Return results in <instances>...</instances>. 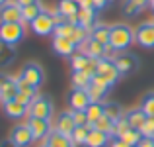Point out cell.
<instances>
[{
    "instance_id": "6da1fadb",
    "label": "cell",
    "mask_w": 154,
    "mask_h": 147,
    "mask_svg": "<svg viewBox=\"0 0 154 147\" xmlns=\"http://www.w3.org/2000/svg\"><path fill=\"white\" fill-rule=\"evenodd\" d=\"M135 43V30L127 24H113L109 30V45L117 51H127Z\"/></svg>"
},
{
    "instance_id": "7a4b0ae2",
    "label": "cell",
    "mask_w": 154,
    "mask_h": 147,
    "mask_svg": "<svg viewBox=\"0 0 154 147\" xmlns=\"http://www.w3.org/2000/svg\"><path fill=\"white\" fill-rule=\"evenodd\" d=\"M119 77L121 75L111 59H98V69H96V75H94V83L111 88L117 84Z\"/></svg>"
},
{
    "instance_id": "3957f363",
    "label": "cell",
    "mask_w": 154,
    "mask_h": 147,
    "mask_svg": "<svg viewBox=\"0 0 154 147\" xmlns=\"http://www.w3.org/2000/svg\"><path fill=\"white\" fill-rule=\"evenodd\" d=\"M23 38H26L23 22H0V41L16 47Z\"/></svg>"
},
{
    "instance_id": "277c9868",
    "label": "cell",
    "mask_w": 154,
    "mask_h": 147,
    "mask_svg": "<svg viewBox=\"0 0 154 147\" xmlns=\"http://www.w3.org/2000/svg\"><path fill=\"white\" fill-rule=\"evenodd\" d=\"M53 100L45 94H37L31 100L27 108V118H41V120H51L53 118Z\"/></svg>"
},
{
    "instance_id": "5b68a950",
    "label": "cell",
    "mask_w": 154,
    "mask_h": 147,
    "mask_svg": "<svg viewBox=\"0 0 154 147\" xmlns=\"http://www.w3.org/2000/svg\"><path fill=\"white\" fill-rule=\"evenodd\" d=\"M55 28H57L55 16H53V12H49V10H43L41 14L31 22V30H33V34H37V35L55 34Z\"/></svg>"
},
{
    "instance_id": "8992f818",
    "label": "cell",
    "mask_w": 154,
    "mask_h": 147,
    "mask_svg": "<svg viewBox=\"0 0 154 147\" xmlns=\"http://www.w3.org/2000/svg\"><path fill=\"white\" fill-rule=\"evenodd\" d=\"M20 77H22L26 83H29L31 87L39 88L43 84V79H45V73H43V67L39 63H33V61H29V63H26L22 67V71H20Z\"/></svg>"
},
{
    "instance_id": "52a82bcc",
    "label": "cell",
    "mask_w": 154,
    "mask_h": 147,
    "mask_svg": "<svg viewBox=\"0 0 154 147\" xmlns=\"http://www.w3.org/2000/svg\"><path fill=\"white\" fill-rule=\"evenodd\" d=\"M18 96V77L14 75H0V102L16 100Z\"/></svg>"
},
{
    "instance_id": "ba28073f",
    "label": "cell",
    "mask_w": 154,
    "mask_h": 147,
    "mask_svg": "<svg viewBox=\"0 0 154 147\" xmlns=\"http://www.w3.org/2000/svg\"><path fill=\"white\" fill-rule=\"evenodd\" d=\"M115 67L117 71H119V75H131V73H135L137 69H139V59H137V55H133V53H127V51H121L119 55L115 57Z\"/></svg>"
},
{
    "instance_id": "9c48e42d",
    "label": "cell",
    "mask_w": 154,
    "mask_h": 147,
    "mask_svg": "<svg viewBox=\"0 0 154 147\" xmlns=\"http://www.w3.org/2000/svg\"><path fill=\"white\" fill-rule=\"evenodd\" d=\"M135 41L144 49H154V22H143L137 28Z\"/></svg>"
},
{
    "instance_id": "30bf717a",
    "label": "cell",
    "mask_w": 154,
    "mask_h": 147,
    "mask_svg": "<svg viewBox=\"0 0 154 147\" xmlns=\"http://www.w3.org/2000/svg\"><path fill=\"white\" fill-rule=\"evenodd\" d=\"M10 139L14 141L18 147H29L31 141H35L33 139V133H31L29 126H27V122H26V124H18V126H14V128H12Z\"/></svg>"
},
{
    "instance_id": "8fae6325",
    "label": "cell",
    "mask_w": 154,
    "mask_h": 147,
    "mask_svg": "<svg viewBox=\"0 0 154 147\" xmlns=\"http://www.w3.org/2000/svg\"><path fill=\"white\" fill-rule=\"evenodd\" d=\"M27 126H29V129H31V133H33V139H35V141L47 139V137H49V133L53 132L51 120H41V118H27Z\"/></svg>"
},
{
    "instance_id": "7c38bea8",
    "label": "cell",
    "mask_w": 154,
    "mask_h": 147,
    "mask_svg": "<svg viewBox=\"0 0 154 147\" xmlns=\"http://www.w3.org/2000/svg\"><path fill=\"white\" fill-rule=\"evenodd\" d=\"M78 51L84 53V55H88L90 59H103L105 55V45L100 41H96V39L88 38L84 43H80L78 45Z\"/></svg>"
},
{
    "instance_id": "4fadbf2b",
    "label": "cell",
    "mask_w": 154,
    "mask_h": 147,
    "mask_svg": "<svg viewBox=\"0 0 154 147\" xmlns=\"http://www.w3.org/2000/svg\"><path fill=\"white\" fill-rule=\"evenodd\" d=\"M92 104V98L88 90H78V88H72V92L68 94V106L70 110H86Z\"/></svg>"
},
{
    "instance_id": "5bb4252c",
    "label": "cell",
    "mask_w": 154,
    "mask_h": 147,
    "mask_svg": "<svg viewBox=\"0 0 154 147\" xmlns=\"http://www.w3.org/2000/svg\"><path fill=\"white\" fill-rule=\"evenodd\" d=\"M53 51L60 57H72L78 51V45L68 38H55L53 39Z\"/></svg>"
},
{
    "instance_id": "9a60e30c",
    "label": "cell",
    "mask_w": 154,
    "mask_h": 147,
    "mask_svg": "<svg viewBox=\"0 0 154 147\" xmlns=\"http://www.w3.org/2000/svg\"><path fill=\"white\" fill-rule=\"evenodd\" d=\"M76 24L90 31L98 24V10L96 8H80V12L76 14Z\"/></svg>"
},
{
    "instance_id": "2e32d148",
    "label": "cell",
    "mask_w": 154,
    "mask_h": 147,
    "mask_svg": "<svg viewBox=\"0 0 154 147\" xmlns=\"http://www.w3.org/2000/svg\"><path fill=\"white\" fill-rule=\"evenodd\" d=\"M35 96H37V88L31 87L29 83H26V80L18 75V96H16V100H20V102L29 106Z\"/></svg>"
},
{
    "instance_id": "e0dca14e",
    "label": "cell",
    "mask_w": 154,
    "mask_h": 147,
    "mask_svg": "<svg viewBox=\"0 0 154 147\" xmlns=\"http://www.w3.org/2000/svg\"><path fill=\"white\" fill-rule=\"evenodd\" d=\"M2 108H4V114H6L8 118L20 120V118L27 116V108H29V106L23 104V102H20V100H10V102H4Z\"/></svg>"
},
{
    "instance_id": "ac0fdd59",
    "label": "cell",
    "mask_w": 154,
    "mask_h": 147,
    "mask_svg": "<svg viewBox=\"0 0 154 147\" xmlns=\"http://www.w3.org/2000/svg\"><path fill=\"white\" fill-rule=\"evenodd\" d=\"M0 22H23L22 20V6L16 2H8L0 8Z\"/></svg>"
},
{
    "instance_id": "d6986e66",
    "label": "cell",
    "mask_w": 154,
    "mask_h": 147,
    "mask_svg": "<svg viewBox=\"0 0 154 147\" xmlns=\"http://www.w3.org/2000/svg\"><path fill=\"white\" fill-rule=\"evenodd\" d=\"M74 128H76V124H74V118H72L70 110H68V112H60L59 116H57V128H55L57 132H60V133L70 137L72 132H74Z\"/></svg>"
},
{
    "instance_id": "ffe728a7",
    "label": "cell",
    "mask_w": 154,
    "mask_h": 147,
    "mask_svg": "<svg viewBox=\"0 0 154 147\" xmlns=\"http://www.w3.org/2000/svg\"><path fill=\"white\" fill-rule=\"evenodd\" d=\"M57 10H59L60 14L68 20V22H74L76 24V14L80 12V4L74 2V0H60Z\"/></svg>"
},
{
    "instance_id": "44dd1931",
    "label": "cell",
    "mask_w": 154,
    "mask_h": 147,
    "mask_svg": "<svg viewBox=\"0 0 154 147\" xmlns=\"http://www.w3.org/2000/svg\"><path fill=\"white\" fill-rule=\"evenodd\" d=\"M148 2H150V0H125L123 16H127V18H135V16H139L140 12L148 6Z\"/></svg>"
},
{
    "instance_id": "7402d4cb",
    "label": "cell",
    "mask_w": 154,
    "mask_h": 147,
    "mask_svg": "<svg viewBox=\"0 0 154 147\" xmlns=\"http://www.w3.org/2000/svg\"><path fill=\"white\" fill-rule=\"evenodd\" d=\"M146 114L143 112V108H131V110H127L125 112V120L129 122V126L131 128H135V129H140L143 128V124L146 122Z\"/></svg>"
},
{
    "instance_id": "603a6c76",
    "label": "cell",
    "mask_w": 154,
    "mask_h": 147,
    "mask_svg": "<svg viewBox=\"0 0 154 147\" xmlns=\"http://www.w3.org/2000/svg\"><path fill=\"white\" fill-rule=\"evenodd\" d=\"M109 143V136L100 129L92 128L90 133H88V139H86V147H107Z\"/></svg>"
},
{
    "instance_id": "cb8c5ba5",
    "label": "cell",
    "mask_w": 154,
    "mask_h": 147,
    "mask_svg": "<svg viewBox=\"0 0 154 147\" xmlns=\"http://www.w3.org/2000/svg\"><path fill=\"white\" fill-rule=\"evenodd\" d=\"M94 77L88 75L86 71H72V88H78V90H88L92 84Z\"/></svg>"
},
{
    "instance_id": "d4e9b609",
    "label": "cell",
    "mask_w": 154,
    "mask_h": 147,
    "mask_svg": "<svg viewBox=\"0 0 154 147\" xmlns=\"http://www.w3.org/2000/svg\"><path fill=\"white\" fill-rule=\"evenodd\" d=\"M45 143L49 147H74L70 137L64 136V133H60V132H57V129H53L49 133V137L45 139Z\"/></svg>"
},
{
    "instance_id": "484cf974",
    "label": "cell",
    "mask_w": 154,
    "mask_h": 147,
    "mask_svg": "<svg viewBox=\"0 0 154 147\" xmlns=\"http://www.w3.org/2000/svg\"><path fill=\"white\" fill-rule=\"evenodd\" d=\"M14 61H16V47L0 41V69L10 67Z\"/></svg>"
},
{
    "instance_id": "4316f807",
    "label": "cell",
    "mask_w": 154,
    "mask_h": 147,
    "mask_svg": "<svg viewBox=\"0 0 154 147\" xmlns=\"http://www.w3.org/2000/svg\"><path fill=\"white\" fill-rule=\"evenodd\" d=\"M109 30H111V26L96 24L90 30V38L96 39V41H100V43H103V45H109Z\"/></svg>"
},
{
    "instance_id": "83f0119b",
    "label": "cell",
    "mask_w": 154,
    "mask_h": 147,
    "mask_svg": "<svg viewBox=\"0 0 154 147\" xmlns=\"http://www.w3.org/2000/svg\"><path fill=\"white\" fill-rule=\"evenodd\" d=\"M86 114H88V122H90V126H94L96 122L105 114V102H92V104L86 108Z\"/></svg>"
},
{
    "instance_id": "f1b7e54d",
    "label": "cell",
    "mask_w": 154,
    "mask_h": 147,
    "mask_svg": "<svg viewBox=\"0 0 154 147\" xmlns=\"http://www.w3.org/2000/svg\"><path fill=\"white\" fill-rule=\"evenodd\" d=\"M92 128H94V126H76L74 132H72V136H70V139H72V143H74V147H76V145H86L88 133H90Z\"/></svg>"
},
{
    "instance_id": "f546056e",
    "label": "cell",
    "mask_w": 154,
    "mask_h": 147,
    "mask_svg": "<svg viewBox=\"0 0 154 147\" xmlns=\"http://www.w3.org/2000/svg\"><path fill=\"white\" fill-rule=\"evenodd\" d=\"M41 12H43L41 2H35V4H29V6H23V8H22V20H23V22H29V24H31L39 14H41Z\"/></svg>"
},
{
    "instance_id": "4dcf8cb0",
    "label": "cell",
    "mask_w": 154,
    "mask_h": 147,
    "mask_svg": "<svg viewBox=\"0 0 154 147\" xmlns=\"http://www.w3.org/2000/svg\"><path fill=\"white\" fill-rule=\"evenodd\" d=\"M88 92H90L92 102H103L105 96H107V92H109V88L103 87V84L94 83V79H92V84H90V88H88Z\"/></svg>"
},
{
    "instance_id": "1f68e13d",
    "label": "cell",
    "mask_w": 154,
    "mask_h": 147,
    "mask_svg": "<svg viewBox=\"0 0 154 147\" xmlns=\"http://www.w3.org/2000/svg\"><path fill=\"white\" fill-rule=\"evenodd\" d=\"M88 63H90V57L80 53V51H76L74 55L70 57V69L72 71H86Z\"/></svg>"
},
{
    "instance_id": "d6a6232c",
    "label": "cell",
    "mask_w": 154,
    "mask_h": 147,
    "mask_svg": "<svg viewBox=\"0 0 154 147\" xmlns=\"http://www.w3.org/2000/svg\"><path fill=\"white\" fill-rule=\"evenodd\" d=\"M105 116H107L109 120H113V122H119L125 114H123L121 104H117V102H105Z\"/></svg>"
},
{
    "instance_id": "836d02e7",
    "label": "cell",
    "mask_w": 154,
    "mask_h": 147,
    "mask_svg": "<svg viewBox=\"0 0 154 147\" xmlns=\"http://www.w3.org/2000/svg\"><path fill=\"white\" fill-rule=\"evenodd\" d=\"M94 128H96V129H100V132H103V133H107V136H113V129H115V122L109 120V118L103 114V116L94 124Z\"/></svg>"
},
{
    "instance_id": "e575fe53",
    "label": "cell",
    "mask_w": 154,
    "mask_h": 147,
    "mask_svg": "<svg viewBox=\"0 0 154 147\" xmlns=\"http://www.w3.org/2000/svg\"><path fill=\"white\" fill-rule=\"evenodd\" d=\"M119 139H123L125 143H129V145H139V141L143 139V133H140V129H135V128H129L127 132L123 133V136L119 137Z\"/></svg>"
},
{
    "instance_id": "d590c367",
    "label": "cell",
    "mask_w": 154,
    "mask_h": 147,
    "mask_svg": "<svg viewBox=\"0 0 154 147\" xmlns=\"http://www.w3.org/2000/svg\"><path fill=\"white\" fill-rule=\"evenodd\" d=\"M74 28H76V24H74V22H68V20H66V22H63L60 26L55 28V38H68V39H70Z\"/></svg>"
},
{
    "instance_id": "8d00e7d4",
    "label": "cell",
    "mask_w": 154,
    "mask_h": 147,
    "mask_svg": "<svg viewBox=\"0 0 154 147\" xmlns=\"http://www.w3.org/2000/svg\"><path fill=\"white\" fill-rule=\"evenodd\" d=\"M140 108H143V112L146 114L148 118H154V92H148V94L143 98Z\"/></svg>"
},
{
    "instance_id": "74e56055",
    "label": "cell",
    "mask_w": 154,
    "mask_h": 147,
    "mask_svg": "<svg viewBox=\"0 0 154 147\" xmlns=\"http://www.w3.org/2000/svg\"><path fill=\"white\" fill-rule=\"evenodd\" d=\"M70 112H72V118H74V124L76 126H90L86 110H70Z\"/></svg>"
},
{
    "instance_id": "f35d334b",
    "label": "cell",
    "mask_w": 154,
    "mask_h": 147,
    "mask_svg": "<svg viewBox=\"0 0 154 147\" xmlns=\"http://www.w3.org/2000/svg\"><path fill=\"white\" fill-rule=\"evenodd\" d=\"M131 128V126H129V122L125 120V116L121 118L119 122H115V129H113V137H121L123 136L125 132H127V129Z\"/></svg>"
},
{
    "instance_id": "ab89813d",
    "label": "cell",
    "mask_w": 154,
    "mask_h": 147,
    "mask_svg": "<svg viewBox=\"0 0 154 147\" xmlns=\"http://www.w3.org/2000/svg\"><path fill=\"white\" fill-rule=\"evenodd\" d=\"M140 133L143 137H154V118H146V122L140 128Z\"/></svg>"
},
{
    "instance_id": "60d3db41",
    "label": "cell",
    "mask_w": 154,
    "mask_h": 147,
    "mask_svg": "<svg viewBox=\"0 0 154 147\" xmlns=\"http://www.w3.org/2000/svg\"><path fill=\"white\" fill-rule=\"evenodd\" d=\"M109 147H135V145H129V143H125L123 139H119V137H113Z\"/></svg>"
},
{
    "instance_id": "b9f144b4",
    "label": "cell",
    "mask_w": 154,
    "mask_h": 147,
    "mask_svg": "<svg viewBox=\"0 0 154 147\" xmlns=\"http://www.w3.org/2000/svg\"><path fill=\"white\" fill-rule=\"evenodd\" d=\"M137 147H154V139H152V137H143Z\"/></svg>"
},
{
    "instance_id": "7bdbcfd3",
    "label": "cell",
    "mask_w": 154,
    "mask_h": 147,
    "mask_svg": "<svg viewBox=\"0 0 154 147\" xmlns=\"http://www.w3.org/2000/svg\"><path fill=\"white\" fill-rule=\"evenodd\" d=\"M109 4V0H94V6H96V10H102V8H105Z\"/></svg>"
},
{
    "instance_id": "ee69618b",
    "label": "cell",
    "mask_w": 154,
    "mask_h": 147,
    "mask_svg": "<svg viewBox=\"0 0 154 147\" xmlns=\"http://www.w3.org/2000/svg\"><path fill=\"white\" fill-rule=\"evenodd\" d=\"M80 8H96L94 6V0H80Z\"/></svg>"
},
{
    "instance_id": "f6af8a7d",
    "label": "cell",
    "mask_w": 154,
    "mask_h": 147,
    "mask_svg": "<svg viewBox=\"0 0 154 147\" xmlns=\"http://www.w3.org/2000/svg\"><path fill=\"white\" fill-rule=\"evenodd\" d=\"M35 2H39V0H16V4H18V6H29V4H35Z\"/></svg>"
},
{
    "instance_id": "bcb514c9",
    "label": "cell",
    "mask_w": 154,
    "mask_h": 147,
    "mask_svg": "<svg viewBox=\"0 0 154 147\" xmlns=\"http://www.w3.org/2000/svg\"><path fill=\"white\" fill-rule=\"evenodd\" d=\"M0 147H18V145H16V143H14V141H12V139H10V137H8V139H4V141H2V143H0Z\"/></svg>"
},
{
    "instance_id": "7dc6e473",
    "label": "cell",
    "mask_w": 154,
    "mask_h": 147,
    "mask_svg": "<svg viewBox=\"0 0 154 147\" xmlns=\"http://www.w3.org/2000/svg\"><path fill=\"white\" fill-rule=\"evenodd\" d=\"M8 2H10V0H0V8H2L4 4H8Z\"/></svg>"
},
{
    "instance_id": "c3c4849f",
    "label": "cell",
    "mask_w": 154,
    "mask_h": 147,
    "mask_svg": "<svg viewBox=\"0 0 154 147\" xmlns=\"http://www.w3.org/2000/svg\"><path fill=\"white\" fill-rule=\"evenodd\" d=\"M148 6H150L152 10H154V0H150V2H148Z\"/></svg>"
},
{
    "instance_id": "681fc988",
    "label": "cell",
    "mask_w": 154,
    "mask_h": 147,
    "mask_svg": "<svg viewBox=\"0 0 154 147\" xmlns=\"http://www.w3.org/2000/svg\"><path fill=\"white\" fill-rule=\"evenodd\" d=\"M39 147H49V145H47V143H43V145H39Z\"/></svg>"
},
{
    "instance_id": "f907efd6",
    "label": "cell",
    "mask_w": 154,
    "mask_h": 147,
    "mask_svg": "<svg viewBox=\"0 0 154 147\" xmlns=\"http://www.w3.org/2000/svg\"><path fill=\"white\" fill-rule=\"evenodd\" d=\"M74 2H80V0H74Z\"/></svg>"
},
{
    "instance_id": "816d5d0a",
    "label": "cell",
    "mask_w": 154,
    "mask_h": 147,
    "mask_svg": "<svg viewBox=\"0 0 154 147\" xmlns=\"http://www.w3.org/2000/svg\"><path fill=\"white\" fill-rule=\"evenodd\" d=\"M152 139H154V137H152Z\"/></svg>"
}]
</instances>
